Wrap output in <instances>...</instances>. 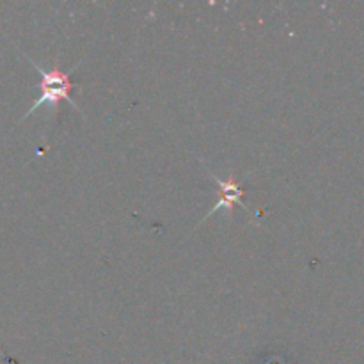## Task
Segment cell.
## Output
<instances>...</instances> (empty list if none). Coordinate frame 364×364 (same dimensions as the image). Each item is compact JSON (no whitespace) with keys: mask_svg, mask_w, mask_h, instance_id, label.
<instances>
[{"mask_svg":"<svg viewBox=\"0 0 364 364\" xmlns=\"http://www.w3.org/2000/svg\"><path fill=\"white\" fill-rule=\"evenodd\" d=\"M27 60L36 68V71H38L39 77H41V95H39V98L36 100L34 105L27 110V114H23V117H21L20 121L27 119L28 116H32V114H34L36 110L43 105H50L53 109V112H57L60 102H70V105L80 112V109L77 107V103H75L70 96V91L75 87V85H77L70 80V77H71V73H73V71L80 66L82 60H78V63L75 64V66L71 68L68 73L66 71H60L59 63H55L53 70H45V68L39 66L38 63H34L31 57H27Z\"/></svg>","mask_w":364,"mask_h":364,"instance_id":"6da1fadb","label":"cell"},{"mask_svg":"<svg viewBox=\"0 0 364 364\" xmlns=\"http://www.w3.org/2000/svg\"><path fill=\"white\" fill-rule=\"evenodd\" d=\"M208 174L213 178V180H215V183L219 185L220 194H219V201H217V205L213 206L212 210H208V213H206L205 219L201 220V224L205 223V220H208L210 217L215 215L219 210H226L228 215L231 217L235 205H238V206H242L244 210H247L244 205H242V198H244L245 192H247V191H245V188H242L240 185H238V181L235 180V174H230V178H228V180H220V178H217L215 174H212L210 171H208ZM247 212H249V210H247Z\"/></svg>","mask_w":364,"mask_h":364,"instance_id":"7a4b0ae2","label":"cell"}]
</instances>
